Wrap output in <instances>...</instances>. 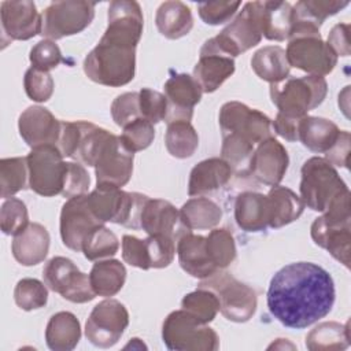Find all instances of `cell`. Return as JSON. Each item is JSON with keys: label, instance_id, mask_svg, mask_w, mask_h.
Instances as JSON below:
<instances>
[{"label": "cell", "instance_id": "277c9868", "mask_svg": "<svg viewBox=\"0 0 351 351\" xmlns=\"http://www.w3.org/2000/svg\"><path fill=\"white\" fill-rule=\"evenodd\" d=\"M148 196L126 192L114 185H97L88 195V204L95 217L106 223L114 222L132 229H140V217Z\"/></svg>", "mask_w": 351, "mask_h": 351}, {"label": "cell", "instance_id": "b9f144b4", "mask_svg": "<svg viewBox=\"0 0 351 351\" xmlns=\"http://www.w3.org/2000/svg\"><path fill=\"white\" fill-rule=\"evenodd\" d=\"M119 250L117 234L107 226L99 225L93 228L82 243L81 251L88 261H99L114 256Z\"/></svg>", "mask_w": 351, "mask_h": 351}, {"label": "cell", "instance_id": "9c48e42d", "mask_svg": "<svg viewBox=\"0 0 351 351\" xmlns=\"http://www.w3.org/2000/svg\"><path fill=\"white\" fill-rule=\"evenodd\" d=\"M29 188L37 195L49 197L62 195L67 171V162L55 145L32 148L26 156Z\"/></svg>", "mask_w": 351, "mask_h": 351}, {"label": "cell", "instance_id": "3957f363", "mask_svg": "<svg viewBox=\"0 0 351 351\" xmlns=\"http://www.w3.org/2000/svg\"><path fill=\"white\" fill-rule=\"evenodd\" d=\"M300 174V199L313 211L324 213L337 196L350 191L335 166L325 158L307 159Z\"/></svg>", "mask_w": 351, "mask_h": 351}, {"label": "cell", "instance_id": "6da1fadb", "mask_svg": "<svg viewBox=\"0 0 351 351\" xmlns=\"http://www.w3.org/2000/svg\"><path fill=\"white\" fill-rule=\"evenodd\" d=\"M336 289L329 271L313 262H293L270 280L267 307L284 326L304 329L326 317L335 304Z\"/></svg>", "mask_w": 351, "mask_h": 351}, {"label": "cell", "instance_id": "f35d334b", "mask_svg": "<svg viewBox=\"0 0 351 351\" xmlns=\"http://www.w3.org/2000/svg\"><path fill=\"white\" fill-rule=\"evenodd\" d=\"M165 145L169 154L177 159L191 158L199 147V136L188 121H176L167 123Z\"/></svg>", "mask_w": 351, "mask_h": 351}, {"label": "cell", "instance_id": "ffe728a7", "mask_svg": "<svg viewBox=\"0 0 351 351\" xmlns=\"http://www.w3.org/2000/svg\"><path fill=\"white\" fill-rule=\"evenodd\" d=\"M3 37L8 40H30L40 34L41 14L33 1H3L0 5Z\"/></svg>", "mask_w": 351, "mask_h": 351}, {"label": "cell", "instance_id": "f1b7e54d", "mask_svg": "<svg viewBox=\"0 0 351 351\" xmlns=\"http://www.w3.org/2000/svg\"><path fill=\"white\" fill-rule=\"evenodd\" d=\"M234 219L245 232H262L269 226V203L266 195L243 192L234 202Z\"/></svg>", "mask_w": 351, "mask_h": 351}, {"label": "cell", "instance_id": "5bb4252c", "mask_svg": "<svg viewBox=\"0 0 351 351\" xmlns=\"http://www.w3.org/2000/svg\"><path fill=\"white\" fill-rule=\"evenodd\" d=\"M218 121L222 134H239L254 145L273 137L271 119L262 111L250 108L236 100L228 101L221 107Z\"/></svg>", "mask_w": 351, "mask_h": 351}, {"label": "cell", "instance_id": "52a82bcc", "mask_svg": "<svg viewBox=\"0 0 351 351\" xmlns=\"http://www.w3.org/2000/svg\"><path fill=\"white\" fill-rule=\"evenodd\" d=\"M199 287L215 293L221 314L232 322H247L256 311L258 298L255 289L236 280L228 271H215L208 278L202 280Z\"/></svg>", "mask_w": 351, "mask_h": 351}, {"label": "cell", "instance_id": "d6986e66", "mask_svg": "<svg viewBox=\"0 0 351 351\" xmlns=\"http://www.w3.org/2000/svg\"><path fill=\"white\" fill-rule=\"evenodd\" d=\"M288 165L289 158L285 147L274 137H269L261 141L254 149L250 174L265 185L276 186L284 178Z\"/></svg>", "mask_w": 351, "mask_h": 351}, {"label": "cell", "instance_id": "f5cc1de1", "mask_svg": "<svg viewBox=\"0 0 351 351\" xmlns=\"http://www.w3.org/2000/svg\"><path fill=\"white\" fill-rule=\"evenodd\" d=\"M110 110L114 122L121 128H125L130 122L141 118L138 92H125L117 96L111 103Z\"/></svg>", "mask_w": 351, "mask_h": 351}, {"label": "cell", "instance_id": "603a6c76", "mask_svg": "<svg viewBox=\"0 0 351 351\" xmlns=\"http://www.w3.org/2000/svg\"><path fill=\"white\" fill-rule=\"evenodd\" d=\"M234 59L222 53L206 40L193 67V78L199 82L203 93H213L234 73Z\"/></svg>", "mask_w": 351, "mask_h": 351}, {"label": "cell", "instance_id": "1f68e13d", "mask_svg": "<svg viewBox=\"0 0 351 351\" xmlns=\"http://www.w3.org/2000/svg\"><path fill=\"white\" fill-rule=\"evenodd\" d=\"M340 129L326 118L306 115L299 125V140L307 149L326 154L339 138Z\"/></svg>", "mask_w": 351, "mask_h": 351}, {"label": "cell", "instance_id": "91938a15", "mask_svg": "<svg viewBox=\"0 0 351 351\" xmlns=\"http://www.w3.org/2000/svg\"><path fill=\"white\" fill-rule=\"evenodd\" d=\"M326 44L335 52L336 56H348L351 52L350 47V25L337 23L332 27L328 34Z\"/></svg>", "mask_w": 351, "mask_h": 351}, {"label": "cell", "instance_id": "ba28073f", "mask_svg": "<svg viewBox=\"0 0 351 351\" xmlns=\"http://www.w3.org/2000/svg\"><path fill=\"white\" fill-rule=\"evenodd\" d=\"M95 7L86 0L53 1L41 12L40 34L55 41L81 33L93 21Z\"/></svg>", "mask_w": 351, "mask_h": 351}, {"label": "cell", "instance_id": "4316f807", "mask_svg": "<svg viewBox=\"0 0 351 351\" xmlns=\"http://www.w3.org/2000/svg\"><path fill=\"white\" fill-rule=\"evenodd\" d=\"M262 36L273 41L288 40L293 26V7L288 1H256Z\"/></svg>", "mask_w": 351, "mask_h": 351}, {"label": "cell", "instance_id": "e0dca14e", "mask_svg": "<svg viewBox=\"0 0 351 351\" xmlns=\"http://www.w3.org/2000/svg\"><path fill=\"white\" fill-rule=\"evenodd\" d=\"M165 96L167 99V123L176 121L191 122L193 107L200 101L203 90L199 82L186 73H176L165 82Z\"/></svg>", "mask_w": 351, "mask_h": 351}, {"label": "cell", "instance_id": "11a10c76", "mask_svg": "<svg viewBox=\"0 0 351 351\" xmlns=\"http://www.w3.org/2000/svg\"><path fill=\"white\" fill-rule=\"evenodd\" d=\"M240 5V1H208L199 3L197 11L204 23L215 26L228 22L236 14Z\"/></svg>", "mask_w": 351, "mask_h": 351}, {"label": "cell", "instance_id": "7dc6e473", "mask_svg": "<svg viewBox=\"0 0 351 351\" xmlns=\"http://www.w3.org/2000/svg\"><path fill=\"white\" fill-rule=\"evenodd\" d=\"M26 204L16 197L4 200L0 208V228L7 236H16L29 225Z\"/></svg>", "mask_w": 351, "mask_h": 351}, {"label": "cell", "instance_id": "d590c367", "mask_svg": "<svg viewBox=\"0 0 351 351\" xmlns=\"http://www.w3.org/2000/svg\"><path fill=\"white\" fill-rule=\"evenodd\" d=\"M180 215L189 230L214 229L222 219V208L214 200L197 196L182 204Z\"/></svg>", "mask_w": 351, "mask_h": 351}, {"label": "cell", "instance_id": "9f6ffc18", "mask_svg": "<svg viewBox=\"0 0 351 351\" xmlns=\"http://www.w3.org/2000/svg\"><path fill=\"white\" fill-rule=\"evenodd\" d=\"M89 185H90V178L84 165L78 162H67V171H66L62 196L70 199L73 196L85 195L89 189Z\"/></svg>", "mask_w": 351, "mask_h": 351}, {"label": "cell", "instance_id": "8d00e7d4", "mask_svg": "<svg viewBox=\"0 0 351 351\" xmlns=\"http://www.w3.org/2000/svg\"><path fill=\"white\" fill-rule=\"evenodd\" d=\"M89 281L96 296L110 298L122 289L126 281V269L117 259L97 261L89 273Z\"/></svg>", "mask_w": 351, "mask_h": 351}, {"label": "cell", "instance_id": "74e56055", "mask_svg": "<svg viewBox=\"0 0 351 351\" xmlns=\"http://www.w3.org/2000/svg\"><path fill=\"white\" fill-rule=\"evenodd\" d=\"M348 346V322L344 325L335 321L321 322L306 336V347L310 351H336L346 350Z\"/></svg>", "mask_w": 351, "mask_h": 351}, {"label": "cell", "instance_id": "44dd1931", "mask_svg": "<svg viewBox=\"0 0 351 351\" xmlns=\"http://www.w3.org/2000/svg\"><path fill=\"white\" fill-rule=\"evenodd\" d=\"M62 121L41 106L27 107L18 119L19 134L30 148L58 144Z\"/></svg>", "mask_w": 351, "mask_h": 351}, {"label": "cell", "instance_id": "4fadbf2b", "mask_svg": "<svg viewBox=\"0 0 351 351\" xmlns=\"http://www.w3.org/2000/svg\"><path fill=\"white\" fill-rule=\"evenodd\" d=\"M129 325V313L117 299H106L90 311L85 324L86 339L99 348H110L118 343Z\"/></svg>", "mask_w": 351, "mask_h": 351}, {"label": "cell", "instance_id": "680465c9", "mask_svg": "<svg viewBox=\"0 0 351 351\" xmlns=\"http://www.w3.org/2000/svg\"><path fill=\"white\" fill-rule=\"evenodd\" d=\"M304 117H295L284 112H277L276 119L271 121V129L287 141L299 140V125Z\"/></svg>", "mask_w": 351, "mask_h": 351}, {"label": "cell", "instance_id": "4dcf8cb0", "mask_svg": "<svg viewBox=\"0 0 351 351\" xmlns=\"http://www.w3.org/2000/svg\"><path fill=\"white\" fill-rule=\"evenodd\" d=\"M155 25L163 37L169 40L181 38L193 27L192 11L182 1H165L156 10Z\"/></svg>", "mask_w": 351, "mask_h": 351}, {"label": "cell", "instance_id": "f6af8a7d", "mask_svg": "<svg viewBox=\"0 0 351 351\" xmlns=\"http://www.w3.org/2000/svg\"><path fill=\"white\" fill-rule=\"evenodd\" d=\"M181 307L204 324H210L219 311V302L213 291L197 287L196 291L189 292L182 298Z\"/></svg>", "mask_w": 351, "mask_h": 351}, {"label": "cell", "instance_id": "7bdbcfd3", "mask_svg": "<svg viewBox=\"0 0 351 351\" xmlns=\"http://www.w3.org/2000/svg\"><path fill=\"white\" fill-rule=\"evenodd\" d=\"M206 248L211 262L218 270L226 269L237 255L233 234L225 228H214L206 236Z\"/></svg>", "mask_w": 351, "mask_h": 351}, {"label": "cell", "instance_id": "816d5d0a", "mask_svg": "<svg viewBox=\"0 0 351 351\" xmlns=\"http://www.w3.org/2000/svg\"><path fill=\"white\" fill-rule=\"evenodd\" d=\"M138 104L141 118L154 125L165 121L167 114V99L163 93L151 88H143L138 92Z\"/></svg>", "mask_w": 351, "mask_h": 351}, {"label": "cell", "instance_id": "30bf717a", "mask_svg": "<svg viewBox=\"0 0 351 351\" xmlns=\"http://www.w3.org/2000/svg\"><path fill=\"white\" fill-rule=\"evenodd\" d=\"M285 55L289 67H296L308 75H328L337 64V56L319 33L289 37Z\"/></svg>", "mask_w": 351, "mask_h": 351}, {"label": "cell", "instance_id": "94428289", "mask_svg": "<svg viewBox=\"0 0 351 351\" xmlns=\"http://www.w3.org/2000/svg\"><path fill=\"white\" fill-rule=\"evenodd\" d=\"M350 156V132L340 130L339 138L332 145V148L325 154V159L333 166L347 167Z\"/></svg>", "mask_w": 351, "mask_h": 351}, {"label": "cell", "instance_id": "681fc988", "mask_svg": "<svg viewBox=\"0 0 351 351\" xmlns=\"http://www.w3.org/2000/svg\"><path fill=\"white\" fill-rule=\"evenodd\" d=\"M151 269L167 267L176 255V241L163 234H151L144 239Z\"/></svg>", "mask_w": 351, "mask_h": 351}, {"label": "cell", "instance_id": "7402d4cb", "mask_svg": "<svg viewBox=\"0 0 351 351\" xmlns=\"http://www.w3.org/2000/svg\"><path fill=\"white\" fill-rule=\"evenodd\" d=\"M140 229H143L148 236L151 234H163L171 237L176 243L189 230L177 210L170 202L163 199H147L144 203L141 217H140Z\"/></svg>", "mask_w": 351, "mask_h": 351}, {"label": "cell", "instance_id": "ee69618b", "mask_svg": "<svg viewBox=\"0 0 351 351\" xmlns=\"http://www.w3.org/2000/svg\"><path fill=\"white\" fill-rule=\"evenodd\" d=\"M348 5V1L339 0H302L293 7V19L310 22L321 27L322 22Z\"/></svg>", "mask_w": 351, "mask_h": 351}, {"label": "cell", "instance_id": "5b68a950", "mask_svg": "<svg viewBox=\"0 0 351 351\" xmlns=\"http://www.w3.org/2000/svg\"><path fill=\"white\" fill-rule=\"evenodd\" d=\"M328 84L324 77H287L281 82L270 84V97L280 112L306 117L326 97Z\"/></svg>", "mask_w": 351, "mask_h": 351}, {"label": "cell", "instance_id": "9a60e30c", "mask_svg": "<svg viewBox=\"0 0 351 351\" xmlns=\"http://www.w3.org/2000/svg\"><path fill=\"white\" fill-rule=\"evenodd\" d=\"M134 154L122 143L119 136L112 134L103 147L95 163L97 185L123 186L129 182L133 173Z\"/></svg>", "mask_w": 351, "mask_h": 351}, {"label": "cell", "instance_id": "6f0895ef", "mask_svg": "<svg viewBox=\"0 0 351 351\" xmlns=\"http://www.w3.org/2000/svg\"><path fill=\"white\" fill-rule=\"evenodd\" d=\"M122 258L130 266L143 270L151 269L145 241L136 236L125 234L122 237Z\"/></svg>", "mask_w": 351, "mask_h": 351}, {"label": "cell", "instance_id": "d4e9b609", "mask_svg": "<svg viewBox=\"0 0 351 351\" xmlns=\"http://www.w3.org/2000/svg\"><path fill=\"white\" fill-rule=\"evenodd\" d=\"M313 241L326 250L336 261L350 269L351 252V225L348 223H328L322 217H318L311 223Z\"/></svg>", "mask_w": 351, "mask_h": 351}, {"label": "cell", "instance_id": "ab89813d", "mask_svg": "<svg viewBox=\"0 0 351 351\" xmlns=\"http://www.w3.org/2000/svg\"><path fill=\"white\" fill-rule=\"evenodd\" d=\"M254 149L255 145L239 134H222L221 158L239 176L250 174V163Z\"/></svg>", "mask_w": 351, "mask_h": 351}, {"label": "cell", "instance_id": "484cf974", "mask_svg": "<svg viewBox=\"0 0 351 351\" xmlns=\"http://www.w3.org/2000/svg\"><path fill=\"white\" fill-rule=\"evenodd\" d=\"M49 233L38 222H30L21 233L14 236L11 251L15 261L23 266L41 263L49 251Z\"/></svg>", "mask_w": 351, "mask_h": 351}, {"label": "cell", "instance_id": "f907efd6", "mask_svg": "<svg viewBox=\"0 0 351 351\" xmlns=\"http://www.w3.org/2000/svg\"><path fill=\"white\" fill-rule=\"evenodd\" d=\"M25 92L33 101L44 103L48 101L53 93V78L48 71H43L34 67L26 70L23 77Z\"/></svg>", "mask_w": 351, "mask_h": 351}, {"label": "cell", "instance_id": "cb8c5ba5", "mask_svg": "<svg viewBox=\"0 0 351 351\" xmlns=\"http://www.w3.org/2000/svg\"><path fill=\"white\" fill-rule=\"evenodd\" d=\"M176 252L182 270L195 278L204 280L218 271L207 254L206 237L202 234L185 233L178 239Z\"/></svg>", "mask_w": 351, "mask_h": 351}, {"label": "cell", "instance_id": "83f0119b", "mask_svg": "<svg viewBox=\"0 0 351 351\" xmlns=\"http://www.w3.org/2000/svg\"><path fill=\"white\" fill-rule=\"evenodd\" d=\"M233 170L222 158H210L199 162L189 174L188 195L202 196L225 186Z\"/></svg>", "mask_w": 351, "mask_h": 351}, {"label": "cell", "instance_id": "bcb514c9", "mask_svg": "<svg viewBox=\"0 0 351 351\" xmlns=\"http://www.w3.org/2000/svg\"><path fill=\"white\" fill-rule=\"evenodd\" d=\"M14 300L21 310L32 311L44 307L48 302L45 282L37 278H22L14 289Z\"/></svg>", "mask_w": 351, "mask_h": 351}, {"label": "cell", "instance_id": "f546056e", "mask_svg": "<svg viewBox=\"0 0 351 351\" xmlns=\"http://www.w3.org/2000/svg\"><path fill=\"white\" fill-rule=\"evenodd\" d=\"M269 203V228L278 229L296 221L304 211L303 200L287 186H271L266 195Z\"/></svg>", "mask_w": 351, "mask_h": 351}, {"label": "cell", "instance_id": "e575fe53", "mask_svg": "<svg viewBox=\"0 0 351 351\" xmlns=\"http://www.w3.org/2000/svg\"><path fill=\"white\" fill-rule=\"evenodd\" d=\"M254 73L263 81L277 84L289 75V64L285 49L278 45H266L258 49L251 58Z\"/></svg>", "mask_w": 351, "mask_h": 351}, {"label": "cell", "instance_id": "8992f818", "mask_svg": "<svg viewBox=\"0 0 351 351\" xmlns=\"http://www.w3.org/2000/svg\"><path fill=\"white\" fill-rule=\"evenodd\" d=\"M162 339L173 351H215L219 348L217 332L184 308L171 311L165 318Z\"/></svg>", "mask_w": 351, "mask_h": 351}, {"label": "cell", "instance_id": "8fae6325", "mask_svg": "<svg viewBox=\"0 0 351 351\" xmlns=\"http://www.w3.org/2000/svg\"><path fill=\"white\" fill-rule=\"evenodd\" d=\"M45 285L73 303H86L96 298L89 274L82 273L77 265L64 256L49 259L43 269Z\"/></svg>", "mask_w": 351, "mask_h": 351}, {"label": "cell", "instance_id": "d6a6232c", "mask_svg": "<svg viewBox=\"0 0 351 351\" xmlns=\"http://www.w3.org/2000/svg\"><path fill=\"white\" fill-rule=\"evenodd\" d=\"M81 339L78 318L70 311L53 314L45 328L47 346L53 351H71Z\"/></svg>", "mask_w": 351, "mask_h": 351}, {"label": "cell", "instance_id": "c3c4849f", "mask_svg": "<svg viewBox=\"0 0 351 351\" xmlns=\"http://www.w3.org/2000/svg\"><path fill=\"white\" fill-rule=\"evenodd\" d=\"M122 129L123 132L119 137L123 145L133 154L148 148L155 137L154 123L144 118H138Z\"/></svg>", "mask_w": 351, "mask_h": 351}, {"label": "cell", "instance_id": "ac0fdd59", "mask_svg": "<svg viewBox=\"0 0 351 351\" xmlns=\"http://www.w3.org/2000/svg\"><path fill=\"white\" fill-rule=\"evenodd\" d=\"M108 25L104 37L137 47L144 27L141 7L133 0H115L108 5Z\"/></svg>", "mask_w": 351, "mask_h": 351}, {"label": "cell", "instance_id": "836d02e7", "mask_svg": "<svg viewBox=\"0 0 351 351\" xmlns=\"http://www.w3.org/2000/svg\"><path fill=\"white\" fill-rule=\"evenodd\" d=\"M75 123L77 138L71 159L93 167L99 154L101 152L103 147L110 140L112 133L88 121H75Z\"/></svg>", "mask_w": 351, "mask_h": 351}, {"label": "cell", "instance_id": "2e32d148", "mask_svg": "<svg viewBox=\"0 0 351 351\" xmlns=\"http://www.w3.org/2000/svg\"><path fill=\"white\" fill-rule=\"evenodd\" d=\"M99 225H103V222H100L89 208L86 193L73 196L62 206L60 237L67 248L81 251L88 233Z\"/></svg>", "mask_w": 351, "mask_h": 351}, {"label": "cell", "instance_id": "7c38bea8", "mask_svg": "<svg viewBox=\"0 0 351 351\" xmlns=\"http://www.w3.org/2000/svg\"><path fill=\"white\" fill-rule=\"evenodd\" d=\"M262 37L256 1H248L237 16L208 41L222 53L236 58L259 44Z\"/></svg>", "mask_w": 351, "mask_h": 351}, {"label": "cell", "instance_id": "60d3db41", "mask_svg": "<svg viewBox=\"0 0 351 351\" xmlns=\"http://www.w3.org/2000/svg\"><path fill=\"white\" fill-rule=\"evenodd\" d=\"M26 184H29L26 156L3 158L0 160V196L3 199L12 197L25 189Z\"/></svg>", "mask_w": 351, "mask_h": 351}, {"label": "cell", "instance_id": "7a4b0ae2", "mask_svg": "<svg viewBox=\"0 0 351 351\" xmlns=\"http://www.w3.org/2000/svg\"><path fill=\"white\" fill-rule=\"evenodd\" d=\"M85 75L104 86H123L134 78L136 47L101 36L97 45L84 59Z\"/></svg>", "mask_w": 351, "mask_h": 351}, {"label": "cell", "instance_id": "db71d44e", "mask_svg": "<svg viewBox=\"0 0 351 351\" xmlns=\"http://www.w3.org/2000/svg\"><path fill=\"white\" fill-rule=\"evenodd\" d=\"M29 59L32 63V67L49 71L59 66V63L63 60L62 52L58 47V44L52 40L44 38L38 41L29 53Z\"/></svg>", "mask_w": 351, "mask_h": 351}]
</instances>
